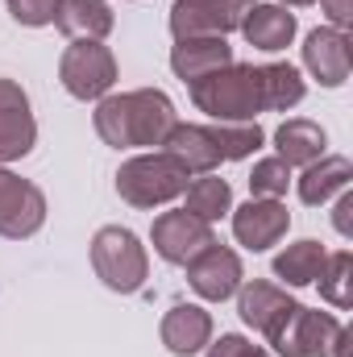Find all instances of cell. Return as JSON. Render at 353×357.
Instances as JSON below:
<instances>
[{
  "label": "cell",
  "instance_id": "1",
  "mask_svg": "<svg viewBox=\"0 0 353 357\" xmlns=\"http://www.w3.org/2000/svg\"><path fill=\"white\" fill-rule=\"evenodd\" d=\"M195 104L216 116L220 125H237V121H254V112L262 108H291L303 100V84H299V71L287 67V63H274V67H220L212 71L208 79L191 84Z\"/></svg>",
  "mask_w": 353,
  "mask_h": 357
},
{
  "label": "cell",
  "instance_id": "2",
  "mask_svg": "<svg viewBox=\"0 0 353 357\" xmlns=\"http://www.w3.org/2000/svg\"><path fill=\"white\" fill-rule=\"evenodd\" d=\"M96 129L108 146H163L175 129V108L163 91L112 96L96 112Z\"/></svg>",
  "mask_w": 353,
  "mask_h": 357
},
{
  "label": "cell",
  "instance_id": "3",
  "mask_svg": "<svg viewBox=\"0 0 353 357\" xmlns=\"http://www.w3.org/2000/svg\"><path fill=\"white\" fill-rule=\"evenodd\" d=\"M187 178H191L187 167L163 150V154H142V158L125 162L121 175H117V191L129 204H137V208H154V204L175 199L179 191L187 187Z\"/></svg>",
  "mask_w": 353,
  "mask_h": 357
},
{
  "label": "cell",
  "instance_id": "4",
  "mask_svg": "<svg viewBox=\"0 0 353 357\" xmlns=\"http://www.w3.org/2000/svg\"><path fill=\"white\" fill-rule=\"evenodd\" d=\"M91 262H96V274L121 295L146 282V254L129 229H100L91 241Z\"/></svg>",
  "mask_w": 353,
  "mask_h": 357
},
{
  "label": "cell",
  "instance_id": "5",
  "mask_svg": "<svg viewBox=\"0 0 353 357\" xmlns=\"http://www.w3.org/2000/svg\"><path fill=\"white\" fill-rule=\"evenodd\" d=\"M254 0H179L171 13V29L179 38H220L241 29Z\"/></svg>",
  "mask_w": 353,
  "mask_h": 357
},
{
  "label": "cell",
  "instance_id": "6",
  "mask_svg": "<svg viewBox=\"0 0 353 357\" xmlns=\"http://www.w3.org/2000/svg\"><path fill=\"white\" fill-rule=\"evenodd\" d=\"M59 75H63V88L71 91L75 100H96V96H104V91L112 88V79H117V63H112V54L100 46V42H75L67 54H63V67H59Z\"/></svg>",
  "mask_w": 353,
  "mask_h": 357
},
{
  "label": "cell",
  "instance_id": "7",
  "mask_svg": "<svg viewBox=\"0 0 353 357\" xmlns=\"http://www.w3.org/2000/svg\"><path fill=\"white\" fill-rule=\"evenodd\" d=\"M341 324L329 316V312H308V307H295L291 320L278 328L274 345L283 357H324L333 349Z\"/></svg>",
  "mask_w": 353,
  "mask_h": 357
},
{
  "label": "cell",
  "instance_id": "8",
  "mask_svg": "<svg viewBox=\"0 0 353 357\" xmlns=\"http://www.w3.org/2000/svg\"><path fill=\"white\" fill-rule=\"evenodd\" d=\"M216 237H212V225L191 216V212H163L154 220V250L167 258V262H179L187 266L200 250H208Z\"/></svg>",
  "mask_w": 353,
  "mask_h": 357
},
{
  "label": "cell",
  "instance_id": "9",
  "mask_svg": "<svg viewBox=\"0 0 353 357\" xmlns=\"http://www.w3.org/2000/svg\"><path fill=\"white\" fill-rule=\"evenodd\" d=\"M46 220V199L33 183L0 171V233L4 237H29Z\"/></svg>",
  "mask_w": 353,
  "mask_h": 357
},
{
  "label": "cell",
  "instance_id": "10",
  "mask_svg": "<svg viewBox=\"0 0 353 357\" xmlns=\"http://www.w3.org/2000/svg\"><path fill=\"white\" fill-rule=\"evenodd\" d=\"M33 116H29V100L13 79H0V162L25 158L33 150Z\"/></svg>",
  "mask_w": 353,
  "mask_h": 357
},
{
  "label": "cell",
  "instance_id": "11",
  "mask_svg": "<svg viewBox=\"0 0 353 357\" xmlns=\"http://www.w3.org/2000/svg\"><path fill=\"white\" fill-rule=\"evenodd\" d=\"M187 278H191V287L204 295V299H229L237 287H241V262H237V254L233 250H225V245H208V250H200L191 262H187Z\"/></svg>",
  "mask_w": 353,
  "mask_h": 357
},
{
  "label": "cell",
  "instance_id": "12",
  "mask_svg": "<svg viewBox=\"0 0 353 357\" xmlns=\"http://www.w3.org/2000/svg\"><path fill=\"white\" fill-rule=\"evenodd\" d=\"M303 63L324 88L345 84V75H350V42H345V33L341 29H312L308 46H303Z\"/></svg>",
  "mask_w": 353,
  "mask_h": 357
},
{
  "label": "cell",
  "instance_id": "13",
  "mask_svg": "<svg viewBox=\"0 0 353 357\" xmlns=\"http://www.w3.org/2000/svg\"><path fill=\"white\" fill-rule=\"evenodd\" d=\"M233 233H237V241L250 245V250H270V245L287 233V208H283L278 199H250L246 208H237Z\"/></svg>",
  "mask_w": 353,
  "mask_h": 357
},
{
  "label": "cell",
  "instance_id": "14",
  "mask_svg": "<svg viewBox=\"0 0 353 357\" xmlns=\"http://www.w3.org/2000/svg\"><path fill=\"white\" fill-rule=\"evenodd\" d=\"M295 307H299V303L287 299V295H283L278 287H270V282H250V287L241 291V320H246L250 328L266 333L270 341L278 337V328L291 320Z\"/></svg>",
  "mask_w": 353,
  "mask_h": 357
},
{
  "label": "cell",
  "instance_id": "15",
  "mask_svg": "<svg viewBox=\"0 0 353 357\" xmlns=\"http://www.w3.org/2000/svg\"><path fill=\"white\" fill-rule=\"evenodd\" d=\"M229 63H233V50L225 46V38H179L175 54H171L175 75H183L187 84H200Z\"/></svg>",
  "mask_w": 353,
  "mask_h": 357
},
{
  "label": "cell",
  "instance_id": "16",
  "mask_svg": "<svg viewBox=\"0 0 353 357\" xmlns=\"http://www.w3.org/2000/svg\"><path fill=\"white\" fill-rule=\"evenodd\" d=\"M167 154L179 158L183 167H187V175L191 171H200V175H208L216 162H220V154H216V142H212V129H195V125H175L171 133H167Z\"/></svg>",
  "mask_w": 353,
  "mask_h": 357
},
{
  "label": "cell",
  "instance_id": "17",
  "mask_svg": "<svg viewBox=\"0 0 353 357\" xmlns=\"http://www.w3.org/2000/svg\"><path fill=\"white\" fill-rule=\"evenodd\" d=\"M208 333H212L208 312H200V307H191V303H175L171 316L163 320V341H167V349L179 354V357L195 354V349L208 341Z\"/></svg>",
  "mask_w": 353,
  "mask_h": 357
},
{
  "label": "cell",
  "instance_id": "18",
  "mask_svg": "<svg viewBox=\"0 0 353 357\" xmlns=\"http://www.w3.org/2000/svg\"><path fill=\"white\" fill-rule=\"evenodd\" d=\"M54 21H59L63 33L88 38V42L104 38V33L112 29V13H108L104 0H59V4H54Z\"/></svg>",
  "mask_w": 353,
  "mask_h": 357
},
{
  "label": "cell",
  "instance_id": "19",
  "mask_svg": "<svg viewBox=\"0 0 353 357\" xmlns=\"http://www.w3.org/2000/svg\"><path fill=\"white\" fill-rule=\"evenodd\" d=\"M274 142H278V158L287 167H312L324 154V129L312 125V121H299V116L287 121V125H278Z\"/></svg>",
  "mask_w": 353,
  "mask_h": 357
},
{
  "label": "cell",
  "instance_id": "20",
  "mask_svg": "<svg viewBox=\"0 0 353 357\" xmlns=\"http://www.w3.org/2000/svg\"><path fill=\"white\" fill-rule=\"evenodd\" d=\"M241 29L258 50H283L291 42V33H295V17L287 8H278V4H262V8H250Z\"/></svg>",
  "mask_w": 353,
  "mask_h": 357
},
{
  "label": "cell",
  "instance_id": "21",
  "mask_svg": "<svg viewBox=\"0 0 353 357\" xmlns=\"http://www.w3.org/2000/svg\"><path fill=\"white\" fill-rule=\"evenodd\" d=\"M187 212L191 216H200V220H220L225 212H229V204H233V191H229V183L225 178H216V175H200V178H191L187 187Z\"/></svg>",
  "mask_w": 353,
  "mask_h": 357
},
{
  "label": "cell",
  "instance_id": "22",
  "mask_svg": "<svg viewBox=\"0 0 353 357\" xmlns=\"http://www.w3.org/2000/svg\"><path fill=\"white\" fill-rule=\"evenodd\" d=\"M320 270H324V250L316 241H299V245H291L287 254L274 258V274L287 287H308V282L320 278Z\"/></svg>",
  "mask_w": 353,
  "mask_h": 357
},
{
  "label": "cell",
  "instance_id": "23",
  "mask_svg": "<svg viewBox=\"0 0 353 357\" xmlns=\"http://www.w3.org/2000/svg\"><path fill=\"white\" fill-rule=\"evenodd\" d=\"M350 187V158H324L320 167L312 162L308 175L299 178V199L303 204H324L333 191Z\"/></svg>",
  "mask_w": 353,
  "mask_h": 357
},
{
  "label": "cell",
  "instance_id": "24",
  "mask_svg": "<svg viewBox=\"0 0 353 357\" xmlns=\"http://www.w3.org/2000/svg\"><path fill=\"white\" fill-rule=\"evenodd\" d=\"M212 142H216V154L220 158H246V154H254L258 146H262V129L258 125H220V129H212Z\"/></svg>",
  "mask_w": 353,
  "mask_h": 357
},
{
  "label": "cell",
  "instance_id": "25",
  "mask_svg": "<svg viewBox=\"0 0 353 357\" xmlns=\"http://www.w3.org/2000/svg\"><path fill=\"white\" fill-rule=\"evenodd\" d=\"M320 291H324V299H333L337 307H350V254H333V258H324Z\"/></svg>",
  "mask_w": 353,
  "mask_h": 357
},
{
  "label": "cell",
  "instance_id": "26",
  "mask_svg": "<svg viewBox=\"0 0 353 357\" xmlns=\"http://www.w3.org/2000/svg\"><path fill=\"white\" fill-rule=\"evenodd\" d=\"M287 178H291V167L283 162V158H266L254 167V178H250V187H254V199H278L283 191H287Z\"/></svg>",
  "mask_w": 353,
  "mask_h": 357
},
{
  "label": "cell",
  "instance_id": "27",
  "mask_svg": "<svg viewBox=\"0 0 353 357\" xmlns=\"http://www.w3.org/2000/svg\"><path fill=\"white\" fill-rule=\"evenodd\" d=\"M54 4L59 0H8V13L21 25H50L54 21Z\"/></svg>",
  "mask_w": 353,
  "mask_h": 357
},
{
  "label": "cell",
  "instance_id": "28",
  "mask_svg": "<svg viewBox=\"0 0 353 357\" xmlns=\"http://www.w3.org/2000/svg\"><path fill=\"white\" fill-rule=\"evenodd\" d=\"M208 357H270V354L258 349V345H250V341H241V337H220L208 349Z\"/></svg>",
  "mask_w": 353,
  "mask_h": 357
},
{
  "label": "cell",
  "instance_id": "29",
  "mask_svg": "<svg viewBox=\"0 0 353 357\" xmlns=\"http://www.w3.org/2000/svg\"><path fill=\"white\" fill-rule=\"evenodd\" d=\"M350 208H353V195L345 191V195H341V204H337V229H341L345 237H350Z\"/></svg>",
  "mask_w": 353,
  "mask_h": 357
},
{
  "label": "cell",
  "instance_id": "30",
  "mask_svg": "<svg viewBox=\"0 0 353 357\" xmlns=\"http://www.w3.org/2000/svg\"><path fill=\"white\" fill-rule=\"evenodd\" d=\"M291 4H312V0H291Z\"/></svg>",
  "mask_w": 353,
  "mask_h": 357
}]
</instances>
